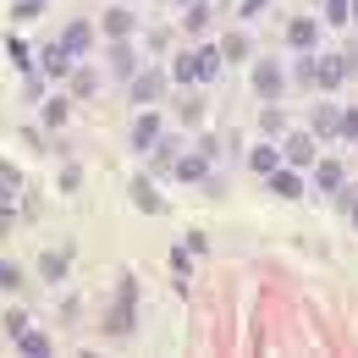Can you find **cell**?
Listing matches in <instances>:
<instances>
[{"instance_id": "1", "label": "cell", "mask_w": 358, "mask_h": 358, "mask_svg": "<svg viewBox=\"0 0 358 358\" xmlns=\"http://www.w3.org/2000/svg\"><path fill=\"white\" fill-rule=\"evenodd\" d=\"M342 78H348V61L342 55H320L314 61V89H342Z\"/></svg>"}, {"instance_id": "2", "label": "cell", "mask_w": 358, "mask_h": 358, "mask_svg": "<svg viewBox=\"0 0 358 358\" xmlns=\"http://www.w3.org/2000/svg\"><path fill=\"white\" fill-rule=\"evenodd\" d=\"M160 94H166V78H160V72H138L133 78V105H155Z\"/></svg>"}, {"instance_id": "3", "label": "cell", "mask_w": 358, "mask_h": 358, "mask_svg": "<svg viewBox=\"0 0 358 358\" xmlns=\"http://www.w3.org/2000/svg\"><path fill=\"white\" fill-rule=\"evenodd\" d=\"M281 83H287V78H281V66H275V61H259V66H254V89L265 94V99H275Z\"/></svg>"}, {"instance_id": "4", "label": "cell", "mask_w": 358, "mask_h": 358, "mask_svg": "<svg viewBox=\"0 0 358 358\" xmlns=\"http://www.w3.org/2000/svg\"><path fill=\"white\" fill-rule=\"evenodd\" d=\"M89 45H94V28H89V22H72V28L61 34V50H66V55H83Z\"/></svg>"}, {"instance_id": "5", "label": "cell", "mask_w": 358, "mask_h": 358, "mask_svg": "<svg viewBox=\"0 0 358 358\" xmlns=\"http://www.w3.org/2000/svg\"><path fill=\"white\" fill-rule=\"evenodd\" d=\"M314 39H320V28H314V17H298V22L287 28V45H292V50H314Z\"/></svg>"}, {"instance_id": "6", "label": "cell", "mask_w": 358, "mask_h": 358, "mask_svg": "<svg viewBox=\"0 0 358 358\" xmlns=\"http://www.w3.org/2000/svg\"><path fill=\"white\" fill-rule=\"evenodd\" d=\"M336 127H342V110L320 105V110H314V122H309V133H314V138H336Z\"/></svg>"}, {"instance_id": "7", "label": "cell", "mask_w": 358, "mask_h": 358, "mask_svg": "<svg viewBox=\"0 0 358 358\" xmlns=\"http://www.w3.org/2000/svg\"><path fill=\"white\" fill-rule=\"evenodd\" d=\"M155 138H160V116H138L133 122V149H155Z\"/></svg>"}, {"instance_id": "8", "label": "cell", "mask_w": 358, "mask_h": 358, "mask_svg": "<svg viewBox=\"0 0 358 358\" xmlns=\"http://www.w3.org/2000/svg\"><path fill=\"white\" fill-rule=\"evenodd\" d=\"M287 160H292V166H309V160H314V138L309 133H292V138H287Z\"/></svg>"}, {"instance_id": "9", "label": "cell", "mask_w": 358, "mask_h": 358, "mask_svg": "<svg viewBox=\"0 0 358 358\" xmlns=\"http://www.w3.org/2000/svg\"><path fill=\"white\" fill-rule=\"evenodd\" d=\"M17 353H22V358H45L50 353V336H45V331H22V336H17Z\"/></svg>"}, {"instance_id": "10", "label": "cell", "mask_w": 358, "mask_h": 358, "mask_svg": "<svg viewBox=\"0 0 358 358\" xmlns=\"http://www.w3.org/2000/svg\"><path fill=\"white\" fill-rule=\"evenodd\" d=\"M105 34H110V39H127V34H133V11H127V6L105 11Z\"/></svg>"}, {"instance_id": "11", "label": "cell", "mask_w": 358, "mask_h": 358, "mask_svg": "<svg viewBox=\"0 0 358 358\" xmlns=\"http://www.w3.org/2000/svg\"><path fill=\"white\" fill-rule=\"evenodd\" d=\"M133 199L143 204V210H149V215H160V210H166V204H160V193H155V182H149V177H138V182H133Z\"/></svg>"}, {"instance_id": "12", "label": "cell", "mask_w": 358, "mask_h": 358, "mask_svg": "<svg viewBox=\"0 0 358 358\" xmlns=\"http://www.w3.org/2000/svg\"><path fill=\"white\" fill-rule=\"evenodd\" d=\"M270 187H275V193H281V199H298V193H303V182L292 177V171H281V166H275V171H270Z\"/></svg>"}, {"instance_id": "13", "label": "cell", "mask_w": 358, "mask_h": 358, "mask_svg": "<svg viewBox=\"0 0 358 358\" xmlns=\"http://www.w3.org/2000/svg\"><path fill=\"white\" fill-rule=\"evenodd\" d=\"M204 166H210V155H182V160H177V177L182 182H204Z\"/></svg>"}, {"instance_id": "14", "label": "cell", "mask_w": 358, "mask_h": 358, "mask_svg": "<svg viewBox=\"0 0 358 358\" xmlns=\"http://www.w3.org/2000/svg\"><path fill=\"white\" fill-rule=\"evenodd\" d=\"M342 177H348V171H342L336 160H325V166L314 171V182H320V193H336V187H342Z\"/></svg>"}, {"instance_id": "15", "label": "cell", "mask_w": 358, "mask_h": 358, "mask_svg": "<svg viewBox=\"0 0 358 358\" xmlns=\"http://www.w3.org/2000/svg\"><path fill=\"white\" fill-rule=\"evenodd\" d=\"M248 166H254V171H259V177H270V171H275V166H281V155H275V149H270V143H259V149H254V155H248Z\"/></svg>"}, {"instance_id": "16", "label": "cell", "mask_w": 358, "mask_h": 358, "mask_svg": "<svg viewBox=\"0 0 358 358\" xmlns=\"http://www.w3.org/2000/svg\"><path fill=\"white\" fill-rule=\"evenodd\" d=\"M39 275H45V281H61V275H66V248L45 254V259H39Z\"/></svg>"}, {"instance_id": "17", "label": "cell", "mask_w": 358, "mask_h": 358, "mask_svg": "<svg viewBox=\"0 0 358 358\" xmlns=\"http://www.w3.org/2000/svg\"><path fill=\"white\" fill-rule=\"evenodd\" d=\"M215 72H221V45H204V50H199V83L215 78Z\"/></svg>"}, {"instance_id": "18", "label": "cell", "mask_w": 358, "mask_h": 358, "mask_svg": "<svg viewBox=\"0 0 358 358\" xmlns=\"http://www.w3.org/2000/svg\"><path fill=\"white\" fill-rule=\"evenodd\" d=\"M39 66H45L50 78H61V72L72 66V55H66V50H45V55H39Z\"/></svg>"}, {"instance_id": "19", "label": "cell", "mask_w": 358, "mask_h": 358, "mask_svg": "<svg viewBox=\"0 0 358 358\" xmlns=\"http://www.w3.org/2000/svg\"><path fill=\"white\" fill-rule=\"evenodd\" d=\"M221 55H226V61H243V55H248V34H226Z\"/></svg>"}, {"instance_id": "20", "label": "cell", "mask_w": 358, "mask_h": 358, "mask_svg": "<svg viewBox=\"0 0 358 358\" xmlns=\"http://www.w3.org/2000/svg\"><path fill=\"white\" fill-rule=\"evenodd\" d=\"M325 22H353V0H325Z\"/></svg>"}, {"instance_id": "21", "label": "cell", "mask_w": 358, "mask_h": 358, "mask_svg": "<svg viewBox=\"0 0 358 358\" xmlns=\"http://www.w3.org/2000/svg\"><path fill=\"white\" fill-rule=\"evenodd\" d=\"M72 94H78V99H94V94H99V78H94V72H78V78H72Z\"/></svg>"}, {"instance_id": "22", "label": "cell", "mask_w": 358, "mask_h": 358, "mask_svg": "<svg viewBox=\"0 0 358 358\" xmlns=\"http://www.w3.org/2000/svg\"><path fill=\"white\" fill-rule=\"evenodd\" d=\"M177 83H199V55H177Z\"/></svg>"}, {"instance_id": "23", "label": "cell", "mask_w": 358, "mask_h": 358, "mask_svg": "<svg viewBox=\"0 0 358 358\" xmlns=\"http://www.w3.org/2000/svg\"><path fill=\"white\" fill-rule=\"evenodd\" d=\"M110 66H116V72H133V50L116 45V50H110Z\"/></svg>"}, {"instance_id": "24", "label": "cell", "mask_w": 358, "mask_h": 358, "mask_svg": "<svg viewBox=\"0 0 358 358\" xmlns=\"http://www.w3.org/2000/svg\"><path fill=\"white\" fill-rule=\"evenodd\" d=\"M6 331L22 336V331H28V314H22V309H6Z\"/></svg>"}, {"instance_id": "25", "label": "cell", "mask_w": 358, "mask_h": 358, "mask_svg": "<svg viewBox=\"0 0 358 358\" xmlns=\"http://www.w3.org/2000/svg\"><path fill=\"white\" fill-rule=\"evenodd\" d=\"M336 138H358V110H342V127H336Z\"/></svg>"}, {"instance_id": "26", "label": "cell", "mask_w": 358, "mask_h": 358, "mask_svg": "<svg viewBox=\"0 0 358 358\" xmlns=\"http://www.w3.org/2000/svg\"><path fill=\"white\" fill-rule=\"evenodd\" d=\"M45 122H50V127H61V122H66V105H61V99H50V105H45Z\"/></svg>"}, {"instance_id": "27", "label": "cell", "mask_w": 358, "mask_h": 358, "mask_svg": "<svg viewBox=\"0 0 358 358\" xmlns=\"http://www.w3.org/2000/svg\"><path fill=\"white\" fill-rule=\"evenodd\" d=\"M199 155H210V160H215V155H221V138L204 133V138H199Z\"/></svg>"}, {"instance_id": "28", "label": "cell", "mask_w": 358, "mask_h": 358, "mask_svg": "<svg viewBox=\"0 0 358 358\" xmlns=\"http://www.w3.org/2000/svg\"><path fill=\"white\" fill-rule=\"evenodd\" d=\"M45 11V0H17V17H39Z\"/></svg>"}, {"instance_id": "29", "label": "cell", "mask_w": 358, "mask_h": 358, "mask_svg": "<svg viewBox=\"0 0 358 358\" xmlns=\"http://www.w3.org/2000/svg\"><path fill=\"white\" fill-rule=\"evenodd\" d=\"M265 6H270V0H243V17H259Z\"/></svg>"}, {"instance_id": "30", "label": "cell", "mask_w": 358, "mask_h": 358, "mask_svg": "<svg viewBox=\"0 0 358 358\" xmlns=\"http://www.w3.org/2000/svg\"><path fill=\"white\" fill-rule=\"evenodd\" d=\"M0 287H17V270L11 265H0Z\"/></svg>"}, {"instance_id": "31", "label": "cell", "mask_w": 358, "mask_h": 358, "mask_svg": "<svg viewBox=\"0 0 358 358\" xmlns=\"http://www.w3.org/2000/svg\"><path fill=\"white\" fill-rule=\"evenodd\" d=\"M348 66H358V50H353V55H348Z\"/></svg>"}, {"instance_id": "32", "label": "cell", "mask_w": 358, "mask_h": 358, "mask_svg": "<svg viewBox=\"0 0 358 358\" xmlns=\"http://www.w3.org/2000/svg\"><path fill=\"white\" fill-rule=\"evenodd\" d=\"M353 22H358V0H353Z\"/></svg>"}, {"instance_id": "33", "label": "cell", "mask_w": 358, "mask_h": 358, "mask_svg": "<svg viewBox=\"0 0 358 358\" xmlns=\"http://www.w3.org/2000/svg\"><path fill=\"white\" fill-rule=\"evenodd\" d=\"M353 221H358V204H353Z\"/></svg>"}]
</instances>
